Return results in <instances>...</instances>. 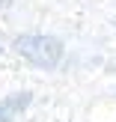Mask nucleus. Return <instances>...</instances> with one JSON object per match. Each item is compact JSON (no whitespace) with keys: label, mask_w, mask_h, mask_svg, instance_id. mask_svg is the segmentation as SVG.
Here are the masks:
<instances>
[{"label":"nucleus","mask_w":116,"mask_h":122,"mask_svg":"<svg viewBox=\"0 0 116 122\" xmlns=\"http://www.w3.org/2000/svg\"><path fill=\"white\" fill-rule=\"evenodd\" d=\"M12 48H15V54H21L27 63L39 66V69H57L60 60H63V54H66V48H63L60 39L42 36V33L18 36V39L12 42Z\"/></svg>","instance_id":"obj_1"},{"label":"nucleus","mask_w":116,"mask_h":122,"mask_svg":"<svg viewBox=\"0 0 116 122\" xmlns=\"http://www.w3.org/2000/svg\"><path fill=\"white\" fill-rule=\"evenodd\" d=\"M12 3V0H0V9H3V6H9Z\"/></svg>","instance_id":"obj_3"},{"label":"nucleus","mask_w":116,"mask_h":122,"mask_svg":"<svg viewBox=\"0 0 116 122\" xmlns=\"http://www.w3.org/2000/svg\"><path fill=\"white\" fill-rule=\"evenodd\" d=\"M0 51H3V45H0Z\"/></svg>","instance_id":"obj_4"},{"label":"nucleus","mask_w":116,"mask_h":122,"mask_svg":"<svg viewBox=\"0 0 116 122\" xmlns=\"http://www.w3.org/2000/svg\"><path fill=\"white\" fill-rule=\"evenodd\" d=\"M30 101H33L30 92H12V95H6V98L0 101V122H12L21 110H27Z\"/></svg>","instance_id":"obj_2"}]
</instances>
